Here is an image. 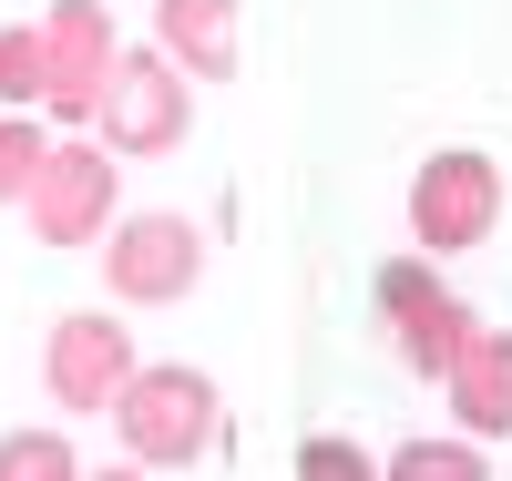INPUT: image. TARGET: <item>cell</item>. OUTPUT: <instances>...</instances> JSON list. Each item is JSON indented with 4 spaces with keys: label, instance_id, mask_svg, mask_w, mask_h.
Wrapping results in <instances>:
<instances>
[{
    "label": "cell",
    "instance_id": "5b68a950",
    "mask_svg": "<svg viewBox=\"0 0 512 481\" xmlns=\"http://www.w3.org/2000/svg\"><path fill=\"white\" fill-rule=\"evenodd\" d=\"M31 226H41V246H93V226L113 215V164L93 154V144H72V154H41V174H31Z\"/></svg>",
    "mask_w": 512,
    "mask_h": 481
},
{
    "label": "cell",
    "instance_id": "5bb4252c",
    "mask_svg": "<svg viewBox=\"0 0 512 481\" xmlns=\"http://www.w3.org/2000/svg\"><path fill=\"white\" fill-rule=\"evenodd\" d=\"M41 154H52V144H41L31 123H0V195H31V174H41Z\"/></svg>",
    "mask_w": 512,
    "mask_h": 481
},
{
    "label": "cell",
    "instance_id": "8992f818",
    "mask_svg": "<svg viewBox=\"0 0 512 481\" xmlns=\"http://www.w3.org/2000/svg\"><path fill=\"white\" fill-rule=\"evenodd\" d=\"M379 308H390V328H400V359H410L420 379H441V369L461 359V338H472V318H461L451 297H441L431 277L410 267V256H400V267H379Z\"/></svg>",
    "mask_w": 512,
    "mask_h": 481
},
{
    "label": "cell",
    "instance_id": "9c48e42d",
    "mask_svg": "<svg viewBox=\"0 0 512 481\" xmlns=\"http://www.w3.org/2000/svg\"><path fill=\"white\" fill-rule=\"evenodd\" d=\"M441 379H451V410L472 420L482 441H502V430H512V338H502V328H472Z\"/></svg>",
    "mask_w": 512,
    "mask_h": 481
},
{
    "label": "cell",
    "instance_id": "7c38bea8",
    "mask_svg": "<svg viewBox=\"0 0 512 481\" xmlns=\"http://www.w3.org/2000/svg\"><path fill=\"white\" fill-rule=\"evenodd\" d=\"M400 481H482V451H461V441H410V451H400Z\"/></svg>",
    "mask_w": 512,
    "mask_h": 481
},
{
    "label": "cell",
    "instance_id": "277c9868",
    "mask_svg": "<svg viewBox=\"0 0 512 481\" xmlns=\"http://www.w3.org/2000/svg\"><path fill=\"white\" fill-rule=\"evenodd\" d=\"M103 144H113V154H164V144H185V82H175V52L113 62V82H103Z\"/></svg>",
    "mask_w": 512,
    "mask_h": 481
},
{
    "label": "cell",
    "instance_id": "30bf717a",
    "mask_svg": "<svg viewBox=\"0 0 512 481\" xmlns=\"http://www.w3.org/2000/svg\"><path fill=\"white\" fill-rule=\"evenodd\" d=\"M164 52L195 82H226L236 72V0H164Z\"/></svg>",
    "mask_w": 512,
    "mask_h": 481
},
{
    "label": "cell",
    "instance_id": "3957f363",
    "mask_svg": "<svg viewBox=\"0 0 512 481\" xmlns=\"http://www.w3.org/2000/svg\"><path fill=\"white\" fill-rule=\"evenodd\" d=\"M113 62L123 52H113L103 0H52V21H41V103H52V113H93Z\"/></svg>",
    "mask_w": 512,
    "mask_h": 481
},
{
    "label": "cell",
    "instance_id": "7a4b0ae2",
    "mask_svg": "<svg viewBox=\"0 0 512 481\" xmlns=\"http://www.w3.org/2000/svg\"><path fill=\"white\" fill-rule=\"evenodd\" d=\"M502 226V174L482 154H441V164H420V185H410V236L431 246V256H461V246H482Z\"/></svg>",
    "mask_w": 512,
    "mask_h": 481
},
{
    "label": "cell",
    "instance_id": "6da1fadb",
    "mask_svg": "<svg viewBox=\"0 0 512 481\" xmlns=\"http://www.w3.org/2000/svg\"><path fill=\"white\" fill-rule=\"evenodd\" d=\"M113 420H123V451L154 461V471H185L216 451V389L205 369H134L113 389Z\"/></svg>",
    "mask_w": 512,
    "mask_h": 481
},
{
    "label": "cell",
    "instance_id": "ba28073f",
    "mask_svg": "<svg viewBox=\"0 0 512 481\" xmlns=\"http://www.w3.org/2000/svg\"><path fill=\"white\" fill-rule=\"evenodd\" d=\"M103 267H113L123 297H185L195 287V226H185V215H134Z\"/></svg>",
    "mask_w": 512,
    "mask_h": 481
},
{
    "label": "cell",
    "instance_id": "4fadbf2b",
    "mask_svg": "<svg viewBox=\"0 0 512 481\" xmlns=\"http://www.w3.org/2000/svg\"><path fill=\"white\" fill-rule=\"evenodd\" d=\"M0 103H41V31H0Z\"/></svg>",
    "mask_w": 512,
    "mask_h": 481
},
{
    "label": "cell",
    "instance_id": "8fae6325",
    "mask_svg": "<svg viewBox=\"0 0 512 481\" xmlns=\"http://www.w3.org/2000/svg\"><path fill=\"white\" fill-rule=\"evenodd\" d=\"M62 471H72V451L52 430H11V441H0V481H62Z\"/></svg>",
    "mask_w": 512,
    "mask_h": 481
},
{
    "label": "cell",
    "instance_id": "52a82bcc",
    "mask_svg": "<svg viewBox=\"0 0 512 481\" xmlns=\"http://www.w3.org/2000/svg\"><path fill=\"white\" fill-rule=\"evenodd\" d=\"M41 369H52V400H62V410H103L113 389L134 379V348H123V328H113V318H62V328H52V359H41Z\"/></svg>",
    "mask_w": 512,
    "mask_h": 481
},
{
    "label": "cell",
    "instance_id": "9a60e30c",
    "mask_svg": "<svg viewBox=\"0 0 512 481\" xmlns=\"http://www.w3.org/2000/svg\"><path fill=\"white\" fill-rule=\"evenodd\" d=\"M297 471H308V481H359L369 451H359V441H308V451H297Z\"/></svg>",
    "mask_w": 512,
    "mask_h": 481
}]
</instances>
